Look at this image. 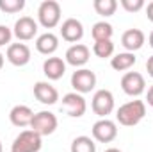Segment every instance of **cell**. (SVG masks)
Masks as SVG:
<instances>
[{
	"label": "cell",
	"instance_id": "6da1fadb",
	"mask_svg": "<svg viewBox=\"0 0 153 152\" xmlns=\"http://www.w3.org/2000/svg\"><path fill=\"white\" fill-rule=\"evenodd\" d=\"M144 116H146V104L144 100H137V99L125 102L116 111V120L119 122V125H125V127L137 125Z\"/></svg>",
	"mask_w": 153,
	"mask_h": 152
},
{
	"label": "cell",
	"instance_id": "7a4b0ae2",
	"mask_svg": "<svg viewBox=\"0 0 153 152\" xmlns=\"http://www.w3.org/2000/svg\"><path fill=\"white\" fill-rule=\"evenodd\" d=\"M61 4L55 0H45L38 7V23L45 29H53L61 22Z\"/></svg>",
	"mask_w": 153,
	"mask_h": 152
},
{
	"label": "cell",
	"instance_id": "3957f363",
	"mask_svg": "<svg viewBox=\"0 0 153 152\" xmlns=\"http://www.w3.org/2000/svg\"><path fill=\"white\" fill-rule=\"evenodd\" d=\"M41 147H43V138L32 129H27L14 138L11 152H39Z\"/></svg>",
	"mask_w": 153,
	"mask_h": 152
},
{
	"label": "cell",
	"instance_id": "277c9868",
	"mask_svg": "<svg viewBox=\"0 0 153 152\" xmlns=\"http://www.w3.org/2000/svg\"><path fill=\"white\" fill-rule=\"evenodd\" d=\"M116 102H114V95L111 90H98L94 91L93 99H91V109L93 113L98 114L100 118H107L109 114L114 111Z\"/></svg>",
	"mask_w": 153,
	"mask_h": 152
},
{
	"label": "cell",
	"instance_id": "5b68a950",
	"mask_svg": "<svg viewBox=\"0 0 153 152\" xmlns=\"http://www.w3.org/2000/svg\"><path fill=\"white\" fill-rule=\"evenodd\" d=\"M59 125V120L57 116L52 113V111H39V113H34V118L30 122V129L34 132H38L39 136H50L55 132Z\"/></svg>",
	"mask_w": 153,
	"mask_h": 152
},
{
	"label": "cell",
	"instance_id": "8992f818",
	"mask_svg": "<svg viewBox=\"0 0 153 152\" xmlns=\"http://www.w3.org/2000/svg\"><path fill=\"white\" fill-rule=\"evenodd\" d=\"M71 88H73V91L80 93V95L91 93L96 88V74L89 68L75 70L73 75H71Z\"/></svg>",
	"mask_w": 153,
	"mask_h": 152
},
{
	"label": "cell",
	"instance_id": "52a82bcc",
	"mask_svg": "<svg viewBox=\"0 0 153 152\" xmlns=\"http://www.w3.org/2000/svg\"><path fill=\"white\" fill-rule=\"evenodd\" d=\"M91 134H93V140L98 141V143H111L117 136V125H116L114 120L100 118L98 122L93 123Z\"/></svg>",
	"mask_w": 153,
	"mask_h": 152
},
{
	"label": "cell",
	"instance_id": "ba28073f",
	"mask_svg": "<svg viewBox=\"0 0 153 152\" xmlns=\"http://www.w3.org/2000/svg\"><path fill=\"white\" fill-rule=\"evenodd\" d=\"M38 27L39 23L30 18V16H20L16 22H14V27H13V36H16L18 41H30L38 36Z\"/></svg>",
	"mask_w": 153,
	"mask_h": 152
},
{
	"label": "cell",
	"instance_id": "9c48e42d",
	"mask_svg": "<svg viewBox=\"0 0 153 152\" xmlns=\"http://www.w3.org/2000/svg\"><path fill=\"white\" fill-rule=\"evenodd\" d=\"M62 109L71 118H80L87 111V102H85L84 95H80L76 91H70L62 97Z\"/></svg>",
	"mask_w": 153,
	"mask_h": 152
},
{
	"label": "cell",
	"instance_id": "30bf717a",
	"mask_svg": "<svg viewBox=\"0 0 153 152\" xmlns=\"http://www.w3.org/2000/svg\"><path fill=\"white\" fill-rule=\"evenodd\" d=\"M121 90L128 97H139L146 91V81L139 72H126L121 77Z\"/></svg>",
	"mask_w": 153,
	"mask_h": 152
},
{
	"label": "cell",
	"instance_id": "8fae6325",
	"mask_svg": "<svg viewBox=\"0 0 153 152\" xmlns=\"http://www.w3.org/2000/svg\"><path fill=\"white\" fill-rule=\"evenodd\" d=\"M89 57H91V50H89V47L84 45V43L71 45V47L66 50V54H64V61H66V65L75 66L76 70H78V68H84V66L87 65Z\"/></svg>",
	"mask_w": 153,
	"mask_h": 152
},
{
	"label": "cell",
	"instance_id": "7c38bea8",
	"mask_svg": "<svg viewBox=\"0 0 153 152\" xmlns=\"http://www.w3.org/2000/svg\"><path fill=\"white\" fill-rule=\"evenodd\" d=\"M5 57H7V61L13 66H25L30 61V48L25 43H20V41L18 43H11L7 47Z\"/></svg>",
	"mask_w": 153,
	"mask_h": 152
},
{
	"label": "cell",
	"instance_id": "4fadbf2b",
	"mask_svg": "<svg viewBox=\"0 0 153 152\" xmlns=\"http://www.w3.org/2000/svg\"><path fill=\"white\" fill-rule=\"evenodd\" d=\"M34 97L45 106H53L59 100V91L48 81H38L34 84Z\"/></svg>",
	"mask_w": 153,
	"mask_h": 152
},
{
	"label": "cell",
	"instance_id": "5bb4252c",
	"mask_svg": "<svg viewBox=\"0 0 153 152\" xmlns=\"http://www.w3.org/2000/svg\"><path fill=\"white\" fill-rule=\"evenodd\" d=\"M61 38L64 41H68V43L76 45L80 39L84 38V25H82V22L76 20V18L64 20L62 25H61Z\"/></svg>",
	"mask_w": 153,
	"mask_h": 152
},
{
	"label": "cell",
	"instance_id": "9a60e30c",
	"mask_svg": "<svg viewBox=\"0 0 153 152\" xmlns=\"http://www.w3.org/2000/svg\"><path fill=\"white\" fill-rule=\"evenodd\" d=\"M43 74L48 81L62 79L64 74H66V61L62 57H55V56L46 57L45 63H43Z\"/></svg>",
	"mask_w": 153,
	"mask_h": 152
},
{
	"label": "cell",
	"instance_id": "2e32d148",
	"mask_svg": "<svg viewBox=\"0 0 153 152\" xmlns=\"http://www.w3.org/2000/svg\"><path fill=\"white\" fill-rule=\"evenodd\" d=\"M144 41H146V36L141 29H128L121 36V45H123L125 52H132V54L141 50Z\"/></svg>",
	"mask_w": 153,
	"mask_h": 152
},
{
	"label": "cell",
	"instance_id": "e0dca14e",
	"mask_svg": "<svg viewBox=\"0 0 153 152\" xmlns=\"http://www.w3.org/2000/svg\"><path fill=\"white\" fill-rule=\"evenodd\" d=\"M32 118H34V111L25 104H18L9 111V120L14 127H30Z\"/></svg>",
	"mask_w": 153,
	"mask_h": 152
},
{
	"label": "cell",
	"instance_id": "ac0fdd59",
	"mask_svg": "<svg viewBox=\"0 0 153 152\" xmlns=\"http://www.w3.org/2000/svg\"><path fill=\"white\" fill-rule=\"evenodd\" d=\"M59 48V38L53 32H43L36 38V50L43 56H52Z\"/></svg>",
	"mask_w": 153,
	"mask_h": 152
},
{
	"label": "cell",
	"instance_id": "d6986e66",
	"mask_svg": "<svg viewBox=\"0 0 153 152\" xmlns=\"http://www.w3.org/2000/svg\"><path fill=\"white\" fill-rule=\"evenodd\" d=\"M135 63H137V57L132 52H119V54H114L111 57V66H112V70H116V72H126Z\"/></svg>",
	"mask_w": 153,
	"mask_h": 152
},
{
	"label": "cell",
	"instance_id": "ffe728a7",
	"mask_svg": "<svg viewBox=\"0 0 153 152\" xmlns=\"http://www.w3.org/2000/svg\"><path fill=\"white\" fill-rule=\"evenodd\" d=\"M112 34H114V29L109 22L102 20V22H96L91 29V36L94 41H107V39H112Z\"/></svg>",
	"mask_w": 153,
	"mask_h": 152
},
{
	"label": "cell",
	"instance_id": "44dd1931",
	"mask_svg": "<svg viewBox=\"0 0 153 152\" xmlns=\"http://www.w3.org/2000/svg\"><path fill=\"white\" fill-rule=\"evenodd\" d=\"M71 152H96V143L91 136H76L71 141Z\"/></svg>",
	"mask_w": 153,
	"mask_h": 152
},
{
	"label": "cell",
	"instance_id": "7402d4cb",
	"mask_svg": "<svg viewBox=\"0 0 153 152\" xmlns=\"http://www.w3.org/2000/svg\"><path fill=\"white\" fill-rule=\"evenodd\" d=\"M93 54L100 59H107V57H112L114 56V43L112 39H107V41H94L93 45Z\"/></svg>",
	"mask_w": 153,
	"mask_h": 152
},
{
	"label": "cell",
	"instance_id": "603a6c76",
	"mask_svg": "<svg viewBox=\"0 0 153 152\" xmlns=\"http://www.w3.org/2000/svg\"><path fill=\"white\" fill-rule=\"evenodd\" d=\"M93 7H94V11H96L100 16L109 18V16H112L116 13L117 2H116V0H94V2H93Z\"/></svg>",
	"mask_w": 153,
	"mask_h": 152
},
{
	"label": "cell",
	"instance_id": "cb8c5ba5",
	"mask_svg": "<svg viewBox=\"0 0 153 152\" xmlns=\"http://www.w3.org/2000/svg\"><path fill=\"white\" fill-rule=\"evenodd\" d=\"M25 7V0H0V11L7 13V14H14L23 11Z\"/></svg>",
	"mask_w": 153,
	"mask_h": 152
},
{
	"label": "cell",
	"instance_id": "d4e9b609",
	"mask_svg": "<svg viewBox=\"0 0 153 152\" xmlns=\"http://www.w3.org/2000/svg\"><path fill=\"white\" fill-rule=\"evenodd\" d=\"M119 4H121V7L126 13H137V11H141V9L146 7L144 0H121Z\"/></svg>",
	"mask_w": 153,
	"mask_h": 152
},
{
	"label": "cell",
	"instance_id": "484cf974",
	"mask_svg": "<svg viewBox=\"0 0 153 152\" xmlns=\"http://www.w3.org/2000/svg\"><path fill=\"white\" fill-rule=\"evenodd\" d=\"M11 39H13V31L7 25H0V47H5V45L9 47Z\"/></svg>",
	"mask_w": 153,
	"mask_h": 152
},
{
	"label": "cell",
	"instance_id": "4316f807",
	"mask_svg": "<svg viewBox=\"0 0 153 152\" xmlns=\"http://www.w3.org/2000/svg\"><path fill=\"white\" fill-rule=\"evenodd\" d=\"M146 70H148V75L153 77V56H150L146 61Z\"/></svg>",
	"mask_w": 153,
	"mask_h": 152
},
{
	"label": "cell",
	"instance_id": "83f0119b",
	"mask_svg": "<svg viewBox=\"0 0 153 152\" xmlns=\"http://www.w3.org/2000/svg\"><path fill=\"white\" fill-rule=\"evenodd\" d=\"M146 16H148V20L153 23V2H150V4L146 5Z\"/></svg>",
	"mask_w": 153,
	"mask_h": 152
},
{
	"label": "cell",
	"instance_id": "f1b7e54d",
	"mask_svg": "<svg viewBox=\"0 0 153 152\" xmlns=\"http://www.w3.org/2000/svg\"><path fill=\"white\" fill-rule=\"evenodd\" d=\"M146 102H148V106H152L153 108V86L148 88V93H146Z\"/></svg>",
	"mask_w": 153,
	"mask_h": 152
},
{
	"label": "cell",
	"instance_id": "f546056e",
	"mask_svg": "<svg viewBox=\"0 0 153 152\" xmlns=\"http://www.w3.org/2000/svg\"><path fill=\"white\" fill-rule=\"evenodd\" d=\"M148 43H150V47L153 48V31L150 32V36H148Z\"/></svg>",
	"mask_w": 153,
	"mask_h": 152
},
{
	"label": "cell",
	"instance_id": "4dcf8cb0",
	"mask_svg": "<svg viewBox=\"0 0 153 152\" xmlns=\"http://www.w3.org/2000/svg\"><path fill=\"white\" fill-rule=\"evenodd\" d=\"M2 68H4V54L0 52V70H2Z\"/></svg>",
	"mask_w": 153,
	"mask_h": 152
},
{
	"label": "cell",
	"instance_id": "1f68e13d",
	"mask_svg": "<svg viewBox=\"0 0 153 152\" xmlns=\"http://www.w3.org/2000/svg\"><path fill=\"white\" fill-rule=\"evenodd\" d=\"M105 152H121L119 149H116V147H111V149H107Z\"/></svg>",
	"mask_w": 153,
	"mask_h": 152
},
{
	"label": "cell",
	"instance_id": "d6a6232c",
	"mask_svg": "<svg viewBox=\"0 0 153 152\" xmlns=\"http://www.w3.org/2000/svg\"><path fill=\"white\" fill-rule=\"evenodd\" d=\"M4 150V147H2V141H0V152Z\"/></svg>",
	"mask_w": 153,
	"mask_h": 152
}]
</instances>
